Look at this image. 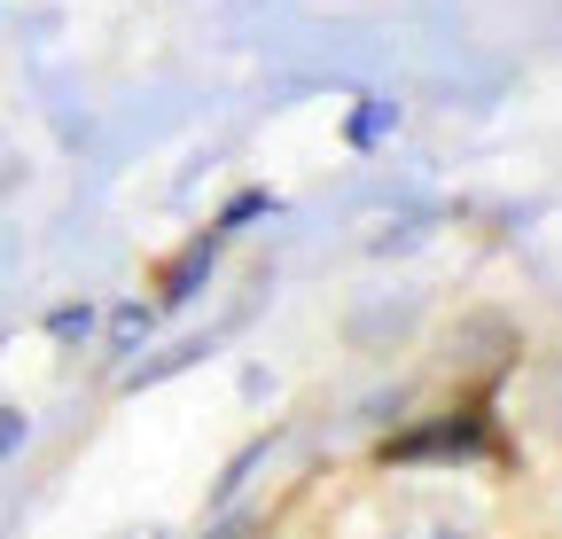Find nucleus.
<instances>
[{"label": "nucleus", "mask_w": 562, "mask_h": 539, "mask_svg": "<svg viewBox=\"0 0 562 539\" xmlns=\"http://www.w3.org/2000/svg\"><path fill=\"white\" fill-rule=\"evenodd\" d=\"M391 125H398V102H375V94H368V102H351L344 142H351V149H383V142H391Z\"/></svg>", "instance_id": "7ed1b4c3"}, {"label": "nucleus", "mask_w": 562, "mask_h": 539, "mask_svg": "<svg viewBox=\"0 0 562 539\" xmlns=\"http://www.w3.org/2000/svg\"><path fill=\"white\" fill-rule=\"evenodd\" d=\"M24 438H32V423H24L16 407H0V461H9V453H16Z\"/></svg>", "instance_id": "0eeeda50"}, {"label": "nucleus", "mask_w": 562, "mask_h": 539, "mask_svg": "<svg viewBox=\"0 0 562 539\" xmlns=\"http://www.w3.org/2000/svg\"><path fill=\"white\" fill-rule=\"evenodd\" d=\"M94 328H102L94 305H55V313H47V336H55V345H87Z\"/></svg>", "instance_id": "20e7f679"}, {"label": "nucleus", "mask_w": 562, "mask_h": 539, "mask_svg": "<svg viewBox=\"0 0 562 539\" xmlns=\"http://www.w3.org/2000/svg\"><path fill=\"white\" fill-rule=\"evenodd\" d=\"M266 212H273V195H266V188H243L235 204H227V220H220V235H227V227H250V220H266Z\"/></svg>", "instance_id": "39448f33"}, {"label": "nucleus", "mask_w": 562, "mask_h": 539, "mask_svg": "<svg viewBox=\"0 0 562 539\" xmlns=\"http://www.w3.org/2000/svg\"><path fill=\"white\" fill-rule=\"evenodd\" d=\"M149 328H157V313H149V305H117V345H140Z\"/></svg>", "instance_id": "423d86ee"}, {"label": "nucleus", "mask_w": 562, "mask_h": 539, "mask_svg": "<svg viewBox=\"0 0 562 539\" xmlns=\"http://www.w3.org/2000/svg\"><path fill=\"white\" fill-rule=\"evenodd\" d=\"M220 250H227V235H195V243H188V258L165 274V305H188V297L203 290V274L220 266Z\"/></svg>", "instance_id": "f03ea898"}, {"label": "nucleus", "mask_w": 562, "mask_h": 539, "mask_svg": "<svg viewBox=\"0 0 562 539\" xmlns=\"http://www.w3.org/2000/svg\"><path fill=\"white\" fill-rule=\"evenodd\" d=\"M484 453H492V430L476 415H438V423H422V430L383 438V461L391 469H414V461H484Z\"/></svg>", "instance_id": "f257e3e1"}]
</instances>
